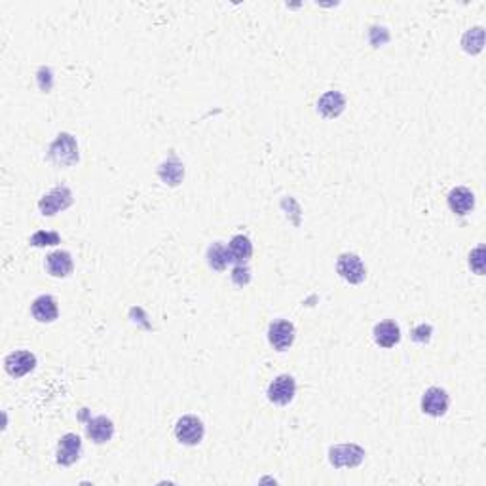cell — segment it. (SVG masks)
Instances as JSON below:
<instances>
[{"label": "cell", "mask_w": 486, "mask_h": 486, "mask_svg": "<svg viewBox=\"0 0 486 486\" xmlns=\"http://www.w3.org/2000/svg\"><path fill=\"white\" fill-rule=\"evenodd\" d=\"M336 272L342 279H346L347 283H363L367 278V268L357 255L354 253H344L338 257L336 262Z\"/></svg>", "instance_id": "6da1fadb"}, {"label": "cell", "mask_w": 486, "mask_h": 486, "mask_svg": "<svg viewBox=\"0 0 486 486\" xmlns=\"http://www.w3.org/2000/svg\"><path fill=\"white\" fill-rule=\"evenodd\" d=\"M205 433L203 422L196 416H182L175 425V437L181 441L182 445L194 446L200 445Z\"/></svg>", "instance_id": "7a4b0ae2"}, {"label": "cell", "mask_w": 486, "mask_h": 486, "mask_svg": "<svg viewBox=\"0 0 486 486\" xmlns=\"http://www.w3.org/2000/svg\"><path fill=\"white\" fill-rule=\"evenodd\" d=\"M297 393V382L289 375L278 376L268 388V399L276 405H289Z\"/></svg>", "instance_id": "3957f363"}, {"label": "cell", "mask_w": 486, "mask_h": 486, "mask_svg": "<svg viewBox=\"0 0 486 486\" xmlns=\"http://www.w3.org/2000/svg\"><path fill=\"white\" fill-rule=\"evenodd\" d=\"M329 456L334 467H355L365 458V450L357 445H340L333 446Z\"/></svg>", "instance_id": "277c9868"}, {"label": "cell", "mask_w": 486, "mask_h": 486, "mask_svg": "<svg viewBox=\"0 0 486 486\" xmlns=\"http://www.w3.org/2000/svg\"><path fill=\"white\" fill-rule=\"evenodd\" d=\"M72 203V194L67 187H57L54 188L49 194H46L38 203V207L44 215H56L57 211L61 209H67Z\"/></svg>", "instance_id": "5b68a950"}, {"label": "cell", "mask_w": 486, "mask_h": 486, "mask_svg": "<svg viewBox=\"0 0 486 486\" xmlns=\"http://www.w3.org/2000/svg\"><path fill=\"white\" fill-rule=\"evenodd\" d=\"M268 340L278 352H285L292 346L295 342V327L291 321H274L268 329Z\"/></svg>", "instance_id": "8992f818"}, {"label": "cell", "mask_w": 486, "mask_h": 486, "mask_svg": "<svg viewBox=\"0 0 486 486\" xmlns=\"http://www.w3.org/2000/svg\"><path fill=\"white\" fill-rule=\"evenodd\" d=\"M52 158L59 164V166H70L78 160V148L75 139L70 137L69 133H61L57 141L52 145Z\"/></svg>", "instance_id": "52a82bcc"}, {"label": "cell", "mask_w": 486, "mask_h": 486, "mask_svg": "<svg viewBox=\"0 0 486 486\" xmlns=\"http://www.w3.org/2000/svg\"><path fill=\"white\" fill-rule=\"evenodd\" d=\"M36 367V357L31 352H14L4 359V368L10 376L21 378Z\"/></svg>", "instance_id": "ba28073f"}, {"label": "cell", "mask_w": 486, "mask_h": 486, "mask_svg": "<svg viewBox=\"0 0 486 486\" xmlns=\"http://www.w3.org/2000/svg\"><path fill=\"white\" fill-rule=\"evenodd\" d=\"M80 450H82V441L78 435H75V433L63 435L59 445H57V464L72 466L80 458Z\"/></svg>", "instance_id": "9c48e42d"}, {"label": "cell", "mask_w": 486, "mask_h": 486, "mask_svg": "<svg viewBox=\"0 0 486 486\" xmlns=\"http://www.w3.org/2000/svg\"><path fill=\"white\" fill-rule=\"evenodd\" d=\"M422 410L430 416H443L448 410V395L445 389L430 388L422 397Z\"/></svg>", "instance_id": "30bf717a"}, {"label": "cell", "mask_w": 486, "mask_h": 486, "mask_svg": "<svg viewBox=\"0 0 486 486\" xmlns=\"http://www.w3.org/2000/svg\"><path fill=\"white\" fill-rule=\"evenodd\" d=\"M86 433H88V437H90L93 443L104 445V443H109L112 439V435H114V424H112V420H109L107 416L91 418L90 422H88V425H86Z\"/></svg>", "instance_id": "8fae6325"}, {"label": "cell", "mask_w": 486, "mask_h": 486, "mask_svg": "<svg viewBox=\"0 0 486 486\" xmlns=\"http://www.w3.org/2000/svg\"><path fill=\"white\" fill-rule=\"evenodd\" d=\"M375 342L380 347H393L401 340V329L395 321H382L375 327Z\"/></svg>", "instance_id": "7c38bea8"}, {"label": "cell", "mask_w": 486, "mask_h": 486, "mask_svg": "<svg viewBox=\"0 0 486 486\" xmlns=\"http://www.w3.org/2000/svg\"><path fill=\"white\" fill-rule=\"evenodd\" d=\"M46 270L54 278H67L72 272V258L67 251H56L46 258Z\"/></svg>", "instance_id": "4fadbf2b"}, {"label": "cell", "mask_w": 486, "mask_h": 486, "mask_svg": "<svg viewBox=\"0 0 486 486\" xmlns=\"http://www.w3.org/2000/svg\"><path fill=\"white\" fill-rule=\"evenodd\" d=\"M33 315H35V320L40 321V323H52V321H56L57 315H59L56 299L49 297V295L38 297V299L33 302Z\"/></svg>", "instance_id": "5bb4252c"}, {"label": "cell", "mask_w": 486, "mask_h": 486, "mask_svg": "<svg viewBox=\"0 0 486 486\" xmlns=\"http://www.w3.org/2000/svg\"><path fill=\"white\" fill-rule=\"evenodd\" d=\"M448 205L456 215H467L475 205V196L469 188L458 187L448 194Z\"/></svg>", "instance_id": "9a60e30c"}, {"label": "cell", "mask_w": 486, "mask_h": 486, "mask_svg": "<svg viewBox=\"0 0 486 486\" xmlns=\"http://www.w3.org/2000/svg\"><path fill=\"white\" fill-rule=\"evenodd\" d=\"M344 107H346V99H344L340 91H327L325 95L320 99V103H318V109H320V112L325 118L340 116Z\"/></svg>", "instance_id": "2e32d148"}, {"label": "cell", "mask_w": 486, "mask_h": 486, "mask_svg": "<svg viewBox=\"0 0 486 486\" xmlns=\"http://www.w3.org/2000/svg\"><path fill=\"white\" fill-rule=\"evenodd\" d=\"M228 253L232 262H247L253 255V243L247 236H234L228 245Z\"/></svg>", "instance_id": "e0dca14e"}, {"label": "cell", "mask_w": 486, "mask_h": 486, "mask_svg": "<svg viewBox=\"0 0 486 486\" xmlns=\"http://www.w3.org/2000/svg\"><path fill=\"white\" fill-rule=\"evenodd\" d=\"M207 262L213 270L223 272L224 268L228 266V262H232V260H230L228 247L223 245L221 242L213 243V245L207 249Z\"/></svg>", "instance_id": "ac0fdd59"}, {"label": "cell", "mask_w": 486, "mask_h": 486, "mask_svg": "<svg viewBox=\"0 0 486 486\" xmlns=\"http://www.w3.org/2000/svg\"><path fill=\"white\" fill-rule=\"evenodd\" d=\"M483 44H485V31L480 27L471 29L469 33H466L464 40H462V46H464L467 54H479L480 49H483Z\"/></svg>", "instance_id": "d6986e66"}, {"label": "cell", "mask_w": 486, "mask_h": 486, "mask_svg": "<svg viewBox=\"0 0 486 486\" xmlns=\"http://www.w3.org/2000/svg\"><path fill=\"white\" fill-rule=\"evenodd\" d=\"M31 243H33L35 247L56 245V243H59V234H56V232H36L35 236L31 237Z\"/></svg>", "instance_id": "ffe728a7"}, {"label": "cell", "mask_w": 486, "mask_h": 486, "mask_svg": "<svg viewBox=\"0 0 486 486\" xmlns=\"http://www.w3.org/2000/svg\"><path fill=\"white\" fill-rule=\"evenodd\" d=\"M469 266H471V270L477 272L479 276L485 274V247H483V245L477 247V249L469 255Z\"/></svg>", "instance_id": "44dd1931"}, {"label": "cell", "mask_w": 486, "mask_h": 486, "mask_svg": "<svg viewBox=\"0 0 486 486\" xmlns=\"http://www.w3.org/2000/svg\"><path fill=\"white\" fill-rule=\"evenodd\" d=\"M232 279H234L237 285L249 283V270H247V268H243L242 264H240V266L234 268V272H232Z\"/></svg>", "instance_id": "7402d4cb"}, {"label": "cell", "mask_w": 486, "mask_h": 486, "mask_svg": "<svg viewBox=\"0 0 486 486\" xmlns=\"http://www.w3.org/2000/svg\"><path fill=\"white\" fill-rule=\"evenodd\" d=\"M431 336V327L430 325H420L412 331V338L416 342H428Z\"/></svg>", "instance_id": "603a6c76"}]
</instances>
